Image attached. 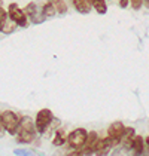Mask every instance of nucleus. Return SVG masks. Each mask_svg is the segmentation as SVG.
Returning <instances> with one entry per match:
<instances>
[{
	"label": "nucleus",
	"mask_w": 149,
	"mask_h": 156,
	"mask_svg": "<svg viewBox=\"0 0 149 156\" xmlns=\"http://www.w3.org/2000/svg\"><path fill=\"white\" fill-rule=\"evenodd\" d=\"M35 131H36V125L31 120V118L24 116L20 119V125L16 129V141L18 143H31L35 140Z\"/></svg>",
	"instance_id": "f257e3e1"
},
{
	"label": "nucleus",
	"mask_w": 149,
	"mask_h": 156,
	"mask_svg": "<svg viewBox=\"0 0 149 156\" xmlns=\"http://www.w3.org/2000/svg\"><path fill=\"white\" fill-rule=\"evenodd\" d=\"M52 119H54V116H52V112H51L49 108H42V110L37 113L36 122H35V125H36V131L39 132V134L46 132L48 126L52 123Z\"/></svg>",
	"instance_id": "f03ea898"
},
{
	"label": "nucleus",
	"mask_w": 149,
	"mask_h": 156,
	"mask_svg": "<svg viewBox=\"0 0 149 156\" xmlns=\"http://www.w3.org/2000/svg\"><path fill=\"white\" fill-rule=\"evenodd\" d=\"M87 135L88 132L84 129V128H78V129H74L69 134V137H67V143L70 147H73V149H81V147H84V144H85V140H87Z\"/></svg>",
	"instance_id": "7ed1b4c3"
},
{
	"label": "nucleus",
	"mask_w": 149,
	"mask_h": 156,
	"mask_svg": "<svg viewBox=\"0 0 149 156\" xmlns=\"http://www.w3.org/2000/svg\"><path fill=\"white\" fill-rule=\"evenodd\" d=\"M8 15L16 25H20V27H25L27 25V15H25L23 9L18 8V5L11 3L9 8H8Z\"/></svg>",
	"instance_id": "20e7f679"
},
{
	"label": "nucleus",
	"mask_w": 149,
	"mask_h": 156,
	"mask_svg": "<svg viewBox=\"0 0 149 156\" xmlns=\"http://www.w3.org/2000/svg\"><path fill=\"white\" fill-rule=\"evenodd\" d=\"M2 118H3V122H5L6 131L9 132L11 135H15V134H16V129H18V125H20V118H18L13 112H11V110L3 112Z\"/></svg>",
	"instance_id": "39448f33"
},
{
	"label": "nucleus",
	"mask_w": 149,
	"mask_h": 156,
	"mask_svg": "<svg viewBox=\"0 0 149 156\" xmlns=\"http://www.w3.org/2000/svg\"><path fill=\"white\" fill-rule=\"evenodd\" d=\"M24 12H25V15L30 18V21H31L33 24H42V23L46 20V16L43 15L42 8H37L35 3L27 5V8L24 9Z\"/></svg>",
	"instance_id": "423d86ee"
},
{
	"label": "nucleus",
	"mask_w": 149,
	"mask_h": 156,
	"mask_svg": "<svg viewBox=\"0 0 149 156\" xmlns=\"http://www.w3.org/2000/svg\"><path fill=\"white\" fill-rule=\"evenodd\" d=\"M118 143L115 138H112V137H106V138H103V140H99L97 144H96V147H94V153H99V155H106V153H109V150H111V147H113L115 144Z\"/></svg>",
	"instance_id": "0eeeda50"
},
{
	"label": "nucleus",
	"mask_w": 149,
	"mask_h": 156,
	"mask_svg": "<svg viewBox=\"0 0 149 156\" xmlns=\"http://www.w3.org/2000/svg\"><path fill=\"white\" fill-rule=\"evenodd\" d=\"M97 141H99V135H97V132H94V131L88 132L85 144H84L85 150H82L81 153H82V155H91V153H94V147H96Z\"/></svg>",
	"instance_id": "6e6552de"
},
{
	"label": "nucleus",
	"mask_w": 149,
	"mask_h": 156,
	"mask_svg": "<svg viewBox=\"0 0 149 156\" xmlns=\"http://www.w3.org/2000/svg\"><path fill=\"white\" fill-rule=\"evenodd\" d=\"M124 129H125V126L121 122H113L111 126H109V129H107V135L112 137V138H115L119 143V140H121V137L124 134Z\"/></svg>",
	"instance_id": "1a4fd4ad"
},
{
	"label": "nucleus",
	"mask_w": 149,
	"mask_h": 156,
	"mask_svg": "<svg viewBox=\"0 0 149 156\" xmlns=\"http://www.w3.org/2000/svg\"><path fill=\"white\" fill-rule=\"evenodd\" d=\"M73 5L76 8V11L81 13H89L93 5H91V0H73Z\"/></svg>",
	"instance_id": "9d476101"
},
{
	"label": "nucleus",
	"mask_w": 149,
	"mask_h": 156,
	"mask_svg": "<svg viewBox=\"0 0 149 156\" xmlns=\"http://www.w3.org/2000/svg\"><path fill=\"white\" fill-rule=\"evenodd\" d=\"M143 147H145V141L140 135H134L133 137V152L136 155H142L143 153Z\"/></svg>",
	"instance_id": "9b49d317"
},
{
	"label": "nucleus",
	"mask_w": 149,
	"mask_h": 156,
	"mask_svg": "<svg viewBox=\"0 0 149 156\" xmlns=\"http://www.w3.org/2000/svg\"><path fill=\"white\" fill-rule=\"evenodd\" d=\"M91 5H93V8H94L100 15H104V13L107 12V6H106L104 0H91Z\"/></svg>",
	"instance_id": "f8f14e48"
},
{
	"label": "nucleus",
	"mask_w": 149,
	"mask_h": 156,
	"mask_svg": "<svg viewBox=\"0 0 149 156\" xmlns=\"http://www.w3.org/2000/svg\"><path fill=\"white\" fill-rule=\"evenodd\" d=\"M49 2L54 5L55 11H57L58 13H66L67 12V6H66L64 0H49Z\"/></svg>",
	"instance_id": "ddd939ff"
},
{
	"label": "nucleus",
	"mask_w": 149,
	"mask_h": 156,
	"mask_svg": "<svg viewBox=\"0 0 149 156\" xmlns=\"http://www.w3.org/2000/svg\"><path fill=\"white\" fill-rule=\"evenodd\" d=\"M42 11H43V15L48 18V16H54L55 13H57V11H55V8H54V5L52 3H46L43 8H42Z\"/></svg>",
	"instance_id": "4468645a"
},
{
	"label": "nucleus",
	"mask_w": 149,
	"mask_h": 156,
	"mask_svg": "<svg viewBox=\"0 0 149 156\" xmlns=\"http://www.w3.org/2000/svg\"><path fill=\"white\" fill-rule=\"evenodd\" d=\"M64 141H66V135H64V132H63V131H57V132H55V137H54V140H52L54 146H61Z\"/></svg>",
	"instance_id": "2eb2a0df"
},
{
	"label": "nucleus",
	"mask_w": 149,
	"mask_h": 156,
	"mask_svg": "<svg viewBox=\"0 0 149 156\" xmlns=\"http://www.w3.org/2000/svg\"><path fill=\"white\" fill-rule=\"evenodd\" d=\"M35 152L33 150H28V149H15L13 150V155H20V156H30L33 155Z\"/></svg>",
	"instance_id": "dca6fc26"
},
{
	"label": "nucleus",
	"mask_w": 149,
	"mask_h": 156,
	"mask_svg": "<svg viewBox=\"0 0 149 156\" xmlns=\"http://www.w3.org/2000/svg\"><path fill=\"white\" fill-rule=\"evenodd\" d=\"M8 16H9V15L6 13V11L0 8V31H3V25H5V23H6Z\"/></svg>",
	"instance_id": "f3484780"
},
{
	"label": "nucleus",
	"mask_w": 149,
	"mask_h": 156,
	"mask_svg": "<svg viewBox=\"0 0 149 156\" xmlns=\"http://www.w3.org/2000/svg\"><path fill=\"white\" fill-rule=\"evenodd\" d=\"M142 2H143V0H130V3H131V6H133L134 9H140Z\"/></svg>",
	"instance_id": "a211bd4d"
},
{
	"label": "nucleus",
	"mask_w": 149,
	"mask_h": 156,
	"mask_svg": "<svg viewBox=\"0 0 149 156\" xmlns=\"http://www.w3.org/2000/svg\"><path fill=\"white\" fill-rule=\"evenodd\" d=\"M5 131H6V128H5V122H3V118H2V115H0V138L3 137Z\"/></svg>",
	"instance_id": "6ab92c4d"
},
{
	"label": "nucleus",
	"mask_w": 149,
	"mask_h": 156,
	"mask_svg": "<svg viewBox=\"0 0 149 156\" xmlns=\"http://www.w3.org/2000/svg\"><path fill=\"white\" fill-rule=\"evenodd\" d=\"M128 2H130V0H119V6H121V8H127V6H128Z\"/></svg>",
	"instance_id": "aec40b11"
},
{
	"label": "nucleus",
	"mask_w": 149,
	"mask_h": 156,
	"mask_svg": "<svg viewBox=\"0 0 149 156\" xmlns=\"http://www.w3.org/2000/svg\"><path fill=\"white\" fill-rule=\"evenodd\" d=\"M143 3H145V5H146V6L149 8V0H143Z\"/></svg>",
	"instance_id": "412c9836"
},
{
	"label": "nucleus",
	"mask_w": 149,
	"mask_h": 156,
	"mask_svg": "<svg viewBox=\"0 0 149 156\" xmlns=\"http://www.w3.org/2000/svg\"><path fill=\"white\" fill-rule=\"evenodd\" d=\"M146 144H148V147H149V137L146 138Z\"/></svg>",
	"instance_id": "4be33fe9"
},
{
	"label": "nucleus",
	"mask_w": 149,
	"mask_h": 156,
	"mask_svg": "<svg viewBox=\"0 0 149 156\" xmlns=\"http://www.w3.org/2000/svg\"><path fill=\"white\" fill-rule=\"evenodd\" d=\"M0 5H2V0H0Z\"/></svg>",
	"instance_id": "5701e85b"
}]
</instances>
